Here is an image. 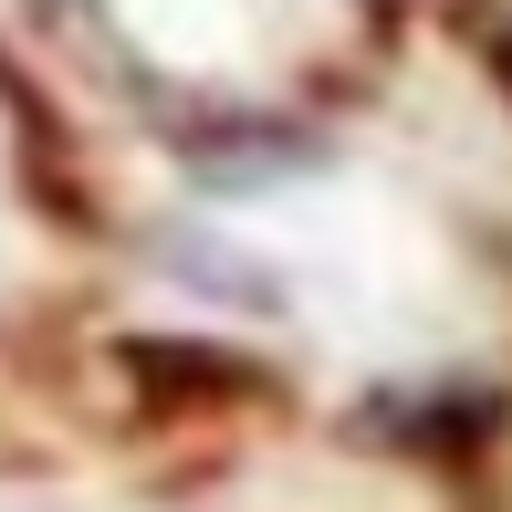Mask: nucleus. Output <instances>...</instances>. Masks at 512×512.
<instances>
[]
</instances>
